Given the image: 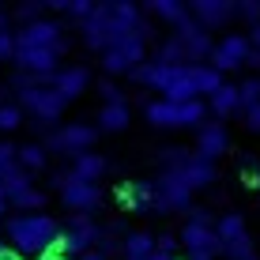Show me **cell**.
Returning <instances> with one entry per match:
<instances>
[{
	"label": "cell",
	"mask_w": 260,
	"mask_h": 260,
	"mask_svg": "<svg viewBox=\"0 0 260 260\" xmlns=\"http://www.w3.org/2000/svg\"><path fill=\"white\" fill-rule=\"evenodd\" d=\"M57 234H60L57 219H49V215H42V211L8 219V238H12V245L19 249V253H30V256H42L53 245Z\"/></svg>",
	"instance_id": "6da1fadb"
},
{
	"label": "cell",
	"mask_w": 260,
	"mask_h": 260,
	"mask_svg": "<svg viewBox=\"0 0 260 260\" xmlns=\"http://www.w3.org/2000/svg\"><path fill=\"white\" fill-rule=\"evenodd\" d=\"M53 189L60 192V200H64V208L72 215H91L98 208V200H102V189H98L94 181H79L72 170L53 177Z\"/></svg>",
	"instance_id": "7a4b0ae2"
},
{
	"label": "cell",
	"mask_w": 260,
	"mask_h": 260,
	"mask_svg": "<svg viewBox=\"0 0 260 260\" xmlns=\"http://www.w3.org/2000/svg\"><path fill=\"white\" fill-rule=\"evenodd\" d=\"M192 185L185 181L181 174H177V170H162V174H158V181H155V208L158 211H177V208H185L189 211L192 208Z\"/></svg>",
	"instance_id": "3957f363"
},
{
	"label": "cell",
	"mask_w": 260,
	"mask_h": 260,
	"mask_svg": "<svg viewBox=\"0 0 260 260\" xmlns=\"http://www.w3.org/2000/svg\"><path fill=\"white\" fill-rule=\"evenodd\" d=\"M15 46L19 49H57V53H64L68 42L60 38V26L53 19H38V23H26L23 30H15Z\"/></svg>",
	"instance_id": "277c9868"
},
{
	"label": "cell",
	"mask_w": 260,
	"mask_h": 260,
	"mask_svg": "<svg viewBox=\"0 0 260 260\" xmlns=\"http://www.w3.org/2000/svg\"><path fill=\"white\" fill-rule=\"evenodd\" d=\"M19 102L38 117V124H49V121H57L60 113H64L68 98H60L57 87H30V91H19Z\"/></svg>",
	"instance_id": "5b68a950"
},
{
	"label": "cell",
	"mask_w": 260,
	"mask_h": 260,
	"mask_svg": "<svg viewBox=\"0 0 260 260\" xmlns=\"http://www.w3.org/2000/svg\"><path fill=\"white\" fill-rule=\"evenodd\" d=\"M98 140V128H91V124H64L60 132H53V136L46 140L49 151H57V155H83V151H91V143Z\"/></svg>",
	"instance_id": "8992f818"
},
{
	"label": "cell",
	"mask_w": 260,
	"mask_h": 260,
	"mask_svg": "<svg viewBox=\"0 0 260 260\" xmlns=\"http://www.w3.org/2000/svg\"><path fill=\"white\" fill-rule=\"evenodd\" d=\"M181 245L189 253V260H215L222 253V241L215 234V226H196V222L181 226Z\"/></svg>",
	"instance_id": "52a82bcc"
},
{
	"label": "cell",
	"mask_w": 260,
	"mask_h": 260,
	"mask_svg": "<svg viewBox=\"0 0 260 260\" xmlns=\"http://www.w3.org/2000/svg\"><path fill=\"white\" fill-rule=\"evenodd\" d=\"M143 49H147V42L143 38H128V42H117L113 49L102 53V68L110 72V76H124V72H136L140 60H143Z\"/></svg>",
	"instance_id": "ba28073f"
},
{
	"label": "cell",
	"mask_w": 260,
	"mask_h": 260,
	"mask_svg": "<svg viewBox=\"0 0 260 260\" xmlns=\"http://www.w3.org/2000/svg\"><path fill=\"white\" fill-rule=\"evenodd\" d=\"M79 30H83V42H87L91 49L106 53V49L113 46V15H110V4H98L91 19L79 23Z\"/></svg>",
	"instance_id": "9c48e42d"
},
{
	"label": "cell",
	"mask_w": 260,
	"mask_h": 260,
	"mask_svg": "<svg viewBox=\"0 0 260 260\" xmlns=\"http://www.w3.org/2000/svg\"><path fill=\"white\" fill-rule=\"evenodd\" d=\"M249 49H253V42H249L245 34H226V38L215 46V53H211V68L215 72H230V68L245 64Z\"/></svg>",
	"instance_id": "30bf717a"
},
{
	"label": "cell",
	"mask_w": 260,
	"mask_h": 260,
	"mask_svg": "<svg viewBox=\"0 0 260 260\" xmlns=\"http://www.w3.org/2000/svg\"><path fill=\"white\" fill-rule=\"evenodd\" d=\"M189 15L196 19L200 30L211 34L215 26H222V23L234 19V4H230V0H196V4L189 8Z\"/></svg>",
	"instance_id": "8fae6325"
},
{
	"label": "cell",
	"mask_w": 260,
	"mask_h": 260,
	"mask_svg": "<svg viewBox=\"0 0 260 260\" xmlns=\"http://www.w3.org/2000/svg\"><path fill=\"white\" fill-rule=\"evenodd\" d=\"M196 155H204L208 162H215L219 155H226V147H230V140H226V128H222V121H208V124H200V136H196Z\"/></svg>",
	"instance_id": "7c38bea8"
},
{
	"label": "cell",
	"mask_w": 260,
	"mask_h": 260,
	"mask_svg": "<svg viewBox=\"0 0 260 260\" xmlns=\"http://www.w3.org/2000/svg\"><path fill=\"white\" fill-rule=\"evenodd\" d=\"M87 83H91V72H87L83 64H72L64 72H57V83H53V87H57L60 98H68V102H72V98H79L87 91Z\"/></svg>",
	"instance_id": "4fadbf2b"
},
{
	"label": "cell",
	"mask_w": 260,
	"mask_h": 260,
	"mask_svg": "<svg viewBox=\"0 0 260 260\" xmlns=\"http://www.w3.org/2000/svg\"><path fill=\"white\" fill-rule=\"evenodd\" d=\"M117 204L124 211H147V204H155V189L143 181H128L117 189Z\"/></svg>",
	"instance_id": "5bb4252c"
},
{
	"label": "cell",
	"mask_w": 260,
	"mask_h": 260,
	"mask_svg": "<svg viewBox=\"0 0 260 260\" xmlns=\"http://www.w3.org/2000/svg\"><path fill=\"white\" fill-rule=\"evenodd\" d=\"M147 12L151 15H158V19H166L174 30H181L185 23H192V15H189V8L185 4H177V0H151L147 4Z\"/></svg>",
	"instance_id": "9a60e30c"
},
{
	"label": "cell",
	"mask_w": 260,
	"mask_h": 260,
	"mask_svg": "<svg viewBox=\"0 0 260 260\" xmlns=\"http://www.w3.org/2000/svg\"><path fill=\"white\" fill-rule=\"evenodd\" d=\"M98 128L102 132L128 128V102H106L102 110H98Z\"/></svg>",
	"instance_id": "2e32d148"
},
{
	"label": "cell",
	"mask_w": 260,
	"mask_h": 260,
	"mask_svg": "<svg viewBox=\"0 0 260 260\" xmlns=\"http://www.w3.org/2000/svg\"><path fill=\"white\" fill-rule=\"evenodd\" d=\"M72 174H76L79 181H98V177L106 174V158L98 155V151H83V155H76Z\"/></svg>",
	"instance_id": "e0dca14e"
},
{
	"label": "cell",
	"mask_w": 260,
	"mask_h": 260,
	"mask_svg": "<svg viewBox=\"0 0 260 260\" xmlns=\"http://www.w3.org/2000/svg\"><path fill=\"white\" fill-rule=\"evenodd\" d=\"M124 260H147L155 256V238L147 234V230H132L128 238H124Z\"/></svg>",
	"instance_id": "ac0fdd59"
},
{
	"label": "cell",
	"mask_w": 260,
	"mask_h": 260,
	"mask_svg": "<svg viewBox=\"0 0 260 260\" xmlns=\"http://www.w3.org/2000/svg\"><path fill=\"white\" fill-rule=\"evenodd\" d=\"M192 87H196V94H215V91H222V72H215L211 64H192Z\"/></svg>",
	"instance_id": "d6986e66"
},
{
	"label": "cell",
	"mask_w": 260,
	"mask_h": 260,
	"mask_svg": "<svg viewBox=\"0 0 260 260\" xmlns=\"http://www.w3.org/2000/svg\"><path fill=\"white\" fill-rule=\"evenodd\" d=\"M143 113H147V121L158 124V128H177V106L166 102V98H158V102H143Z\"/></svg>",
	"instance_id": "ffe728a7"
},
{
	"label": "cell",
	"mask_w": 260,
	"mask_h": 260,
	"mask_svg": "<svg viewBox=\"0 0 260 260\" xmlns=\"http://www.w3.org/2000/svg\"><path fill=\"white\" fill-rule=\"evenodd\" d=\"M215 234H219L222 245H234V241H238V238H245L249 230H245V219H241L238 211H226L219 222H215Z\"/></svg>",
	"instance_id": "44dd1931"
},
{
	"label": "cell",
	"mask_w": 260,
	"mask_h": 260,
	"mask_svg": "<svg viewBox=\"0 0 260 260\" xmlns=\"http://www.w3.org/2000/svg\"><path fill=\"white\" fill-rule=\"evenodd\" d=\"M208 102H211V113H215V117H230V113H238V110H241L238 87H230V83L222 87V91H215Z\"/></svg>",
	"instance_id": "7402d4cb"
},
{
	"label": "cell",
	"mask_w": 260,
	"mask_h": 260,
	"mask_svg": "<svg viewBox=\"0 0 260 260\" xmlns=\"http://www.w3.org/2000/svg\"><path fill=\"white\" fill-rule=\"evenodd\" d=\"M12 208H19L23 215H38L42 208H46V192H38V189H26V192H19V196H12Z\"/></svg>",
	"instance_id": "603a6c76"
},
{
	"label": "cell",
	"mask_w": 260,
	"mask_h": 260,
	"mask_svg": "<svg viewBox=\"0 0 260 260\" xmlns=\"http://www.w3.org/2000/svg\"><path fill=\"white\" fill-rule=\"evenodd\" d=\"M200 121H204V102L200 98L177 106V128H192V124H200Z\"/></svg>",
	"instance_id": "cb8c5ba5"
},
{
	"label": "cell",
	"mask_w": 260,
	"mask_h": 260,
	"mask_svg": "<svg viewBox=\"0 0 260 260\" xmlns=\"http://www.w3.org/2000/svg\"><path fill=\"white\" fill-rule=\"evenodd\" d=\"M19 166L30 174V170H42L46 166V147H38V143H26V147H19Z\"/></svg>",
	"instance_id": "d4e9b609"
},
{
	"label": "cell",
	"mask_w": 260,
	"mask_h": 260,
	"mask_svg": "<svg viewBox=\"0 0 260 260\" xmlns=\"http://www.w3.org/2000/svg\"><path fill=\"white\" fill-rule=\"evenodd\" d=\"M238 98H241V110H256L260 106V79H245V83L238 87Z\"/></svg>",
	"instance_id": "484cf974"
},
{
	"label": "cell",
	"mask_w": 260,
	"mask_h": 260,
	"mask_svg": "<svg viewBox=\"0 0 260 260\" xmlns=\"http://www.w3.org/2000/svg\"><path fill=\"white\" fill-rule=\"evenodd\" d=\"M15 166H19V147L8 143V140H0V177H4L8 170H15Z\"/></svg>",
	"instance_id": "4316f807"
},
{
	"label": "cell",
	"mask_w": 260,
	"mask_h": 260,
	"mask_svg": "<svg viewBox=\"0 0 260 260\" xmlns=\"http://www.w3.org/2000/svg\"><path fill=\"white\" fill-rule=\"evenodd\" d=\"M234 15H238V19H245L249 26H256V23H260V0H238V4H234Z\"/></svg>",
	"instance_id": "83f0119b"
},
{
	"label": "cell",
	"mask_w": 260,
	"mask_h": 260,
	"mask_svg": "<svg viewBox=\"0 0 260 260\" xmlns=\"http://www.w3.org/2000/svg\"><path fill=\"white\" fill-rule=\"evenodd\" d=\"M23 124V110L19 106H0V132H15Z\"/></svg>",
	"instance_id": "f1b7e54d"
},
{
	"label": "cell",
	"mask_w": 260,
	"mask_h": 260,
	"mask_svg": "<svg viewBox=\"0 0 260 260\" xmlns=\"http://www.w3.org/2000/svg\"><path fill=\"white\" fill-rule=\"evenodd\" d=\"M241 185L245 189H260V170L253 158H241Z\"/></svg>",
	"instance_id": "f546056e"
},
{
	"label": "cell",
	"mask_w": 260,
	"mask_h": 260,
	"mask_svg": "<svg viewBox=\"0 0 260 260\" xmlns=\"http://www.w3.org/2000/svg\"><path fill=\"white\" fill-rule=\"evenodd\" d=\"M94 8H98V4H91V0H68V15H72V19H79V23L91 19Z\"/></svg>",
	"instance_id": "4dcf8cb0"
},
{
	"label": "cell",
	"mask_w": 260,
	"mask_h": 260,
	"mask_svg": "<svg viewBox=\"0 0 260 260\" xmlns=\"http://www.w3.org/2000/svg\"><path fill=\"white\" fill-rule=\"evenodd\" d=\"M0 60H15V34L0 30Z\"/></svg>",
	"instance_id": "1f68e13d"
},
{
	"label": "cell",
	"mask_w": 260,
	"mask_h": 260,
	"mask_svg": "<svg viewBox=\"0 0 260 260\" xmlns=\"http://www.w3.org/2000/svg\"><path fill=\"white\" fill-rule=\"evenodd\" d=\"M15 19L38 23V19H42V4H19V8H15Z\"/></svg>",
	"instance_id": "d6a6232c"
},
{
	"label": "cell",
	"mask_w": 260,
	"mask_h": 260,
	"mask_svg": "<svg viewBox=\"0 0 260 260\" xmlns=\"http://www.w3.org/2000/svg\"><path fill=\"white\" fill-rule=\"evenodd\" d=\"M98 94H102L106 102H124V98H121V91L113 87V79H102V83H98Z\"/></svg>",
	"instance_id": "836d02e7"
},
{
	"label": "cell",
	"mask_w": 260,
	"mask_h": 260,
	"mask_svg": "<svg viewBox=\"0 0 260 260\" xmlns=\"http://www.w3.org/2000/svg\"><path fill=\"white\" fill-rule=\"evenodd\" d=\"M189 222H196V226H215L208 208H189Z\"/></svg>",
	"instance_id": "e575fe53"
},
{
	"label": "cell",
	"mask_w": 260,
	"mask_h": 260,
	"mask_svg": "<svg viewBox=\"0 0 260 260\" xmlns=\"http://www.w3.org/2000/svg\"><path fill=\"white\" fill-rule=\"evenodd\" d=\"M177 241H181V238H174V234H162V238H155V249H158V253H166V256H174Z\"/></svg>",
	"instance_id": "d590c367"
},
{
	"label": "cell",
	"mask_w": 260,
	"mask_h": 260,
	"mask_svg": "<svg viewBox=\"0 0 260 260\" xmlns=\"http://www.w3.org/2000/svg\"><path fill=\"white\" fill-rule=\"evenodd\" d=\"M0 260H23V253L15 245H4V241H0Z\"/></svg>",
	"instance_id": "8d00e7d4"
},
{
	"label": "cell",
	"mask_w": 260,
	"mask_h": 260,
	"mask_svg": "<svg viewBox=\"0 0 260 260\" xmlns=\"http://www.w3.org/2000/svg\"><path fill=\"white\" fill-rule=\"evenodd\" d=\"M245 124H249L253 132H260V106H256V110H249V113H245Z\"/></svg>",
	"instance_id": "74e56055"
},
{
	"label": "cell",
	"mask_w": 260,
	"mask_h": 260,
	"mask_svg": "<svg viewBox=\"0 0 260 260\" xmlns=\"http://www.w3.org/2000/svg\"><path fill=\"white\" fill-rule=\"evenodd\" d=\"M245 64H249V68H260V49H256V46H253V49H249V57H245Z\"/></svg>",
	"instance_id": "f35d334b"
},
{
	"label": "cell",
	"mask_w": 260,
	"mask_h": 260,
	"mask_svg": "<svg viewBox=\"0 0 260 260\" xmlns=\"http://www.w3.org/2000/svg\"><path fill=\"white\" fill-rule=\"evenodd\" d=\"M68 260H102V253H98V249H91V253H76V256H68Z\"/></svg>",
	"instance_id": "ab89813d"
},
{
	"label": "cell",
	"mask_w": 260,
	"mask_h": 260,
	"mask_svg": "<svg viewBox=\"0 0 260 260\" xmlns=\"http://www.w3.org/2000/svg\"><path fill=\"white\" fill-rule=\"evenodd\" d=\"M249 42H253V46L260 49V23H256V26H249Z\"/></svg>",
	"instance_id": "60d3db41"
},
{
	"label": "cell",
	"mask_w": 260,
	"mask_h": 260,
	"mask_svg": "<svg viewBox=\"0 0 260 260\" xmlns=\"http://www.w3.org/2000/svg\"><path fill=\"white\" fill-rule=\"evenodd\" d=\"M34 260H64V256H57V253H49V249H46V253H42V256H34Z\"/></svg>",
	"instance_id": "b9f144b4"
},
{
	"label": "cell",
	"mask_w": 260,
	"mask_h": 260,
	"mask_svg": "<svg viewBox=\"0 0 260 260\" xmlns=\"http://www.w3.org/2000/svg\"><path fill=\"white\" fill-rule=\"evenodd\" d=\"M8 211V196H4V189H0V215Z\"/></svg>",
	"instance_id": "7bdbcfd3"
},
{
	"label": "cell",
	"mask_w": 260,
	"mask_h": 260,
	"mask_svg": "<svg viewBox=\"0 0 260 260\" xmlns=\"http://www.w3.org/2000/svg\"><path fill=\"white\" fill-rule=\"evenodd\" d=\"M0 30H8V19H4V12H0Z\"/></svg>",
	"instance_id": "ee69618b"
}]
</instances>
